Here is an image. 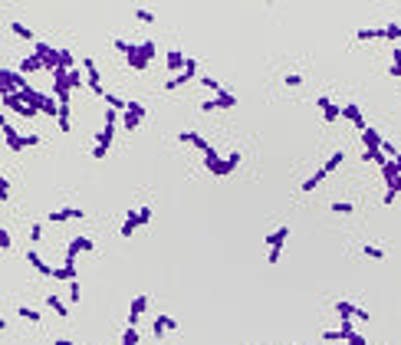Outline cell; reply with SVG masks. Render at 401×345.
Segmentation results:
<instances>
[{
  "instance_id": "ffe728a7",
  "label": "cell",
  "mask_w": 401,
  "mask_h": 345,
  "mask_svg": "<svg viewBox=\"0 0 401 345\" xmlns=\"http://www.w3.org/2000/svg\"><path fill=\"white\" fill-rule=\"evenodd\" d=\"M355 204H332V214H352Z\"/></svg>"
},
{
  "instance_id": "ba28073f",
  "label": "cell",
  "mask_w": 401,
  "mask_h": 345,
  "mask_svg": "<svg viewBox=\"0 0 401 345\" xmlns=\"http://www.w3.org/2000/svg\"><path fill=\"white\" fill-rule=\"evenodd\" d=\"M26 260H30V263H33V267H36V270H39V273H46V276H56V270H53V267H49V263H43V260H39V257H36V253H33V250H30V253H26Z\"/></svg>"
},
{
  "instance_id": "cb8c5ba5",
  "label": "cell",
  "mask_w": 401,
  "mask_h": 345,
  "mask_svg": "<svg viewBox=\"0 0 401 345\" xmlns=\"http://www.w3.org/2000/svg\"><path fill=\"white\" fill-rule=\"evenodd\" d=\"M0 247H3V250H10V234H7V230L0 234Z\"/></svg>"
},
{
  "instance_id": "30bf717a",
  "label": "cell",
  "mask_w": 401,
  "mask_h": 345,
  "mask_svg": "<svg viewBox=\"0 0 401 345\" xmlns=\"http://www.w3.org/2000/svg\"><path fill=\"white\" fill-rule=\"evenodd\" d=\"M69 217H82V211H79V207H66V211H53V214H49V220H69Z\"/></svg>"
},
{
  "instance_id": "3957f363",
  "label": "cell",
  "mask_w": 401,
  "mask_h": 345,
  "mask_svg": "<svg viewBox=\"0 0 401 345\" xmlns=\"http://www.w3.org/2000/svg\"><path fill=\"white\" fill-rule=\"evenodd\" d=\"M234 105V95L230 92H220L217 99H207V102H201V109L204 112H214V109H230Z\"/></svg>"
},
{
  "instance_id": "e0dca14e",
  "label": "cell",
  "mask_w": 401,
  "mask_h": 345,
  "mask_svg": "<svg viewBox=\"0 0 401 345\" xmlns=\"http://www.w3.org/2000/svg\"><path fill=\"white\" fill-rule=\"evenodd\" d=\"M323 339H326V342H339V339L346 342V336H342V329H329V332H323Z\"/></svg>"
},
{
  "instance_id": "8992f818",
  "label": "cell",
  "mask_w": 401,
  "mask_h": 345,
  "mask_svg": "<svg viewBox=\"0 0 401 345\" xmlns=\"http://www.w3.org/2000/svg\"><path fill=\"white\" fill-rule=\"evenodd\" d=\"M145 306H148V296H138L132 303V309H128V326H135V322H138V316L145 313Z\"/></svg>"
},
{
  "instance_id": "2e32d148",
  "label": "cell",
  "mask_w": 401,
  "mask_h": 345,
  "mask_svg": "<svg viewBox=\"0 0 401 345\" xmlns=\"http://www.w3.org/2000/svg\"><path fill=\"white\" fill-rule=\"evenodd\" d=\"M365 257H372V260H385V250H382V247H365Z\"/></svg>"
},
{
  "instance_id": "52a82bcc",
  "label": "cell",
  "mask_w": 401,
  "mask_h": 345,
  "mask_svg": "<svg viewBox=\"0 0 401 345\" xmlns=\"http://www.w3.org/2000/svg\"><path fill=\"white\" fill-rule=\"evenodd\" d=\"M191 76H194V63H188V69H184V72H178V76L168 79V89H174V86H181V82H188Z\"/></svg>"
},
{
  "instance_id": "d6986e66",
  "label": "cell",
  "mask_w": 401,
  "mask_h": 345,
  "mask_svg": "<svg viewBox=\"0 0 401 345\" xmlns=\"http://www.w3.org/2000/svg\"><path fill=\"white\" fill-rule=\"evenodd\" d=\"M201 82H204V86H207V89H214V92H217V95H220V92H224V89H220V86H217V79H211V76H201Z\"/></svg>"
},
{
  "instance_id": "5b68a950",
  "label": "cell",
  "mask_w": 401,
  "mask_h": 345,
  "mask_svg": "<svg viewBox=\"0 0 401 345\" xmlns=\"http://www.w3.org/2000/svg\"><path fill=\"white\" fill-rule=\"evenodd\" d=\"M138 122H142V105L128 102V109H125V128H138Z\"/></svg>"
},
{
  "instance_id": "d4e9b609",
  "label": "cell",
  "mask_w": 401,
  "mask_h": 345,
  "mask_svg": "<svg viewBox=\"0 0 401 345\" xmlns=\"http://www.w3.org/2000/svg\"><path fill=\"white\" fill-rule=\"evenodd\" d=\"M286 82H290V86H299V82H303V76H296V72H290V76H286Z\"/></svg>"
},
{
  "instance_id": "4316f807",
  "label": "cell",
  "mask_w": 401,
  "mask_h": 345,
  "mask_svg": "<svg viewBox=\"0 0 401 345\" xmlns=\"http://www.w3.org/2000/svg\"><path fill=\"white\" fill-rule=\"evenodd\" d=\"M349 345H365V342H362V339H359V336H355V339H352V342H349Z\"/></svg>"
},
{
  "instance_id": "8fae6325",
  "label": "cell",
  "mask_w": 401,
  "mask_h": 345,
  "mask_svg": "<svg viewBox=\"0 0 401 345\" xmlns=\"http://www.w3.org/2000/svg\"><path fill=\"white\" fill-rule=\"evenodd\" d=\"M49 309H53L59 319H66V316H69V309H66V303H63L59 296H49Z\"/></svg>"
},
{
  "instance_id": "5bb4252c",
  "label": "cell",
  "mask_w": 401,
  "mask_h": 345,
  "mask_svg": "<svg viewBox=\"0 0 401 345\" xmlns=\"http://www.w3.org/2000/svg\"><path fill=\"white\" fill-rule=\"evenodd\" d=\"M118 345H138V329H135V326H128L125 329V336H122V342Z\"/></svg>"
},
{
  "instance_id": "7c38bea8",
  "label": "cell",
  "mask_w": 401,
  "mask_h": 345,
  "mask_svg": "<svg viewBox=\"0 0 401 345\" xmlns=\"http://www.w3.org/2000/svg\"><path fill=\"white\" fill-rule=\"evenodd\" d=\"M319 105L326 109V122H336V118L342 115V109H339V105H329V99H319Z\"/></svg>"
},
{
  "instance_id": "44dd1931",
  "label": "cell",
  "mask_w": 401,
  "mask_h": 345,
  "mask_svg": "<svg viewBox=\"0 0 401 345\" xmlns=\"http://www.w3.org/2000/svg\"><path fill=\"white\" fill-rule=\"evenodd\" d=\"M39 237H43V224H33V227H30V240H33V243H36V240H39Z\"/></svg>"
},
{
  "instance_id": "ac0fdd59",
  "label": "cell",
  "mask_w": 401,
  "mask_h": 345,
  "mask_svg": "<svg viewBox=\"0 0 401 345\" xmlns=\"http://www.w3.org/2000/svg\"><path fill=\"white\" fill-rule=\"evenodd\" d=\"M10 26H13V33H16V36H23V39H33V33L26 30L23 23H10Z\"/></svg>"
},
{
  "instance_id": "7a4b0ae2",
  "label": "cell",
  "mask_w": 401,
  "mask_h": 345,
  "mask_svg": "<svg viewBox=\"0 0 401 345\" xmlns=\"http://www.w3.org/2000/svg\"><path fill=\"white\" fill-rule=\"evenodd\" d=\"M283 240H286V227H276L273 234L267 237V243H270V263H276V260H280V250H283Z\"/></svg>"
},
{
  "instance_id": "4fadbf2b",
  "label": "cell",
  "mask_w": 401,
  "mask_h": 345,
  "mask_svg": "<svg viewBox=\"0 0 401 345\" xmlns=\"http://www.w3.org/2000/svg\"><path fill=\"white\" fill-rule=\"evenodd\" d=\"M342 115H346V118H352V122H355L359 128H365V122H362V115H359V109H355V105H346V109H342Z\"/></svg>"
},
{
  "instance_id": "603a6c76",
  "label": "cell",
  "mask_w": 401,
  "mask_h": 345,
  "mask_svg": "<svg viewBox=\"0 0 401 345\" xmlns=\"http://www.w3.org/2000/svg\"><path fill=\"white\" fill-rule=\"evenodd\" d=\"M385 36H392V39H398V36H401V26H395V23H392V26H385Z\"/></svg>"
},
{
  "instance_id": "277c9868",
  "label": "cell",
  "mask_w": 401,
  "mask_h": 345,
  "mask_svg": "<svg viewBox=\"0 0 401 345\" xmlns=\"http://www.w3.org/2000/svg\"><path fill=\"white\" fill-rule=\"evenodd\" d=\"M336 313L342 316V319H349V316H355V319H365V322H369V313H365V309H355L352 303H346V299H342V303H336Z\"/></svg>"
},
{
  "instance_id": "7402d4cb",
  "label": "cell",
  "mask_w": 401,
  "mask_h": 345,
  "mask_svg": "<svg viewBox=\"0 0 401 345\" xmlns=\"http://www.w3.org/2000/svg\"><path fill=\"white\" fill-rule=\"evenodd\" d=\"M69 299H72V303H79V283L76 280L69 283Z\"/></svg>"
},
{
  "instance_id": "9c48e42d",
  "label": "cell",
  "mask_w": 401,
  "mask_h": 345,
  "mask_svg": "<svg viewBox=\"0 0 401 345\" xmlns=\"http://www.w3.org/2000/svg\"><path fill=\"white\" fill-rule=\"evenodd\" d=\"M171 329H174V322L168 319V316H158V319H155V336L158 339L165 336V332H171Z\"/></svg>"
},
{
  "instance_id": "9a60e30c",
  "label": "cell",
  "mask_w": 401,
  "mask_h": 345,
  "mask_svg": "<svg viewBox=\"0 0 401 345\" xmlns=\"http://www.w3.org/2000/svg\"><path fill=\"white\" fill-rule=\"evenodd\" d=\"M16 313L23 316V319H30V322H39V319H43V316H39L36 309H26V306H20V309H16Z\"/></svg>"
},
{
  "instance_id": "6da1fadb",
  "label": "cell",
  "mask_w": 401,
  "mask_h": 345,
  "mask_svg": "<svg viewBox=\"0 0 401 345\" xmlns=\"http://www.w3.org/2000/svg\"><path fill=\"white\" fill-rule=\"evenodd\" d=\"M112 132H115V109L105 112V132L99 135V141H95V151H92L95 158H102V155H105V148H109V141H112Z\"/></svg>"
},
{
  "instance_id": "484cf974",
  "label": "cell",
  "mask_w": 401,
  "mask_h": 345,
  "mask_svg": "<svg viewBox=\"0 0 401 345\" xmlns=\"http://www.w3.org/2000/svg\"><path fill=\"white\" fill-rule=\"evenodd\" d=\"M53 345H72V342H69V339H56Z\"/></svg>"
}]
</instances>
